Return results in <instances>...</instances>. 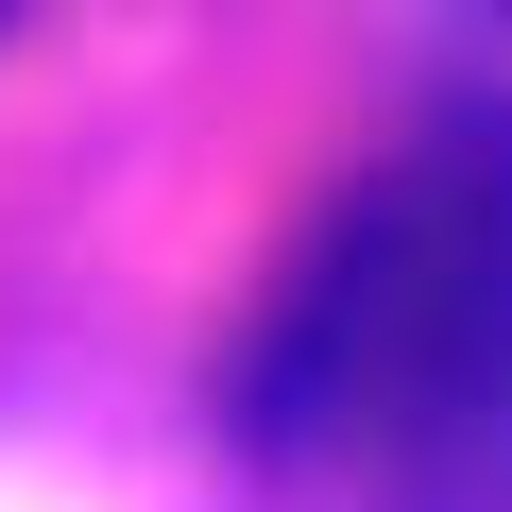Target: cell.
I'll list each match as a JSON object with an SVG mask.
<instances>
[{
    "label": "cell",
    "mask_w": 512,
    "mask_h": 512,
    "mask_svg": "<svg viewBox=\"0 0 512 512\" xmlns=\"http://www.w3.org/2000/svg\"><path fill=\"white\" fill-rule=\"evenodd\" d=\"M512 393V137L393 171L256 342V427H478Z\"/></svg>",
    "instance_id": "1"
}]
</instances>
